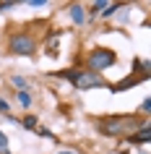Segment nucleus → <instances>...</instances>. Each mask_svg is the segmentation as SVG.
<instances>
[{"mask_svg": "<svg viewBox=\"0 0 151 154\" xmlns=\"http://www.w3.org/2000/svg\"><path fill=\"white\" fill-rule=\"evenodd\" d=\"M0 154H8V136L0 131Z\"/></svg>", "mask_w": 151, "mask_h": 154, "instance_id": "nucleus-11", "label": "nucleus"}, {"mask_svg": "<svg viewBox=\"0 0 151 154\" xmlns=\"http://www.w3.org/2000/svg\"><path fill=\"white\" fill-rule=\"evenodd\" d=\"M39 136H42V138H50V136H52V133H50L47 128H39Z\"/></svg>", "mask_w": 151, "mask_h": 154, "instance_id": "nucleus-15", "label": "nucleus"}, {"mask_svg": "<svg viewBox=\"0 0 151 154\" xmlns=\"http://www.w3.org/2000/svg\"><path fill=\"white\" fill-rule=\"evenodd\" d=\"M143 79H146V76H138V79H122L120 84H115V86H112V91H120V89H128V86H135V84L143 81Z\"/></svg>", "mask_w": 151, "mask_h": 154, "instance_id": "nucleus-5", "label": "nucleus"}, {"mask_svg": "<svg viewBox=\"0 0 151 154\" xmlns=\"http://www.w3.org/2000/svg\"><path fill=\"white\" fill-rule=\"evenodd\" d=\"M117 8H122V3H107V8L102 11V16H104V18H107V16H112V13H115Z\"/></svg>", "mask_w": 151, "mask_h": 154, "instance_id": "nucleus-10", "label": "nucleus"}, {"mask_svg": "<svg viewBox=\"0 0 151 154\" xmlns=\"http://www.w3.org/2000/svg\"><path fill=\"white\" fill-rule=\"evenodd\" d=\"M29 5H34V8H39V5H47V0H29Z\"/></svg>", "mask_w": 151, "mask_h": 154, "instance_id": "nucleus-14", "label": "nucleus"}, {"mask_svg": "<svg viewBox=\"0 0 151 154\" xmlns=\"http://www.w3.org/2000/svg\"><path fill=\"white\" fill-rule=\"evenodd\" d=\"M16 94H18L21 107H32V94H29V89H21V91H16Z\"/></svg>", "mask_w": 151, "mask_h": 154, "instance_id": "nucleus-8", "label": "nucleus"}, {"mask_svg": "<svg viewBox=\"0 0 151 154\" xmlns=\"http://www.w3.org/2000/svg\"><path fill=\"white\" fill-rule=\"evenodd\" d=\"M13 8V3H0V11H11Z\"/></svg>", "mask_w": 151, "mask_h": 154, "instance_id": "nucleus-16", "label": "nucleus"}, {"mask_svg": "<svg viewBox=\"0 0 151 154\" xmlns=\"http://www.w3.org/2000/svg\"><path fill=\"white\" fill-rule=\"evenodd\" d=\"M130 138H133V141H141V144H146V141L151 138V131H149V125H143V128L138 131L135 136H130Z\"/></svg>", "mask_w": 151, "mask_h": 154, "instance_id": "nucleus-7", "label": "nucleus"}, {"mask_svg": "<svg viewBox=\"0 0 151 154\" xmlns=\"http://www.w3.org/2000/svg\"><path fill=\"white\" fill-rule=\"evenodd\" d=\"M8 154H11V152H8Z\"/></svg>", "mask_w": 151, "mask_h": 154, "instance_id": "nucleus-18", "label": "nucleus"}, {"mask_svg": "<svg viewBox=\"0 0 151 154\" xmlns=\"http://www.w3.org/2000/svg\"><path fill=\"white\" fill-rule=\"evenodd\" d=\"M71 18L76 21V24H83V21H86V16H83V8H81L78 3H73V5H71Z\"/></svg>", "mask_w": 151, "mask_h": 154, "instance_id": "nucleus-6", "label": "nucleus"}, {"mask_svg": "<svg viewBox=\"0 0 151 154\" xmlns=\"http://www.w3.org/2000/svg\"><path fill=\"white\" fill-rule=\"evenodd\" d=\"M55 76L68 79L76 89H99V86H107L104 79L99 73H94V71H57Z\"/></svg>", "mask_w": 151, "mask_h": 154, "instance_id": "nucleus-1", "label": "nucleus"}, {"mask_svg": "<svg viewBox=\"0 0 151 154\" xmlns=\"http://www.w3.org/2000/svg\"><path fill=\"white\" fill-rule=\"evenodd\" d=\"M128 128H135V120H122V118L102 120V131L107 133V136H120V133H125Z\"/></svg>", "mask_w": 151, "mask_h": 154, "instance_id": "nucleus-4", "label": "nucleus"}, {"mask_svg": "<svg viewBox=\"0 0 151 154\" xmlns=\"http://www.w3.org/2000/svg\"><path fill=\"white\" fill-rule=\"evenodd\" d=\"M0 112L5 115V118H8V115H11V105H8V102H5V99H0Z\"/></svg>", "mask_w": 151, "mask_h": 154, "instance_id": "nucleus-13", "label": "nucleus"}, {"mask_svg": "<svg viewBox=\"0 0 151 154\" xmlns=\"http://www.w3.org/2000/svg\"><path fill=\"white\" fill-rule=\"evenodd\" d=\"M57 154H76V152H57Z\"/></svg>", "mask_w": 151, "mask_h": 154, "instance_id": "nucleus-17", "label": "nucleus"}, {"mask_svg": "<svg viewBox=\"0 0 151 154\" xmlns=\"http://www.w3.org/2000/svg\"><path fill=\"white\" fill-rule=\"evenodd\" d=\"M11 81H13V84L18 86V91H21V89H26V79H24V76H13Z\"/></svg>", "mask_w": 151, "mask_h": 154, "instance_id": "nucleus-12", "label": "nucleus"}, {"mask_svg": "<svg viewBox=\"0 0 151 154\" xmlns=\"http://www.w3.org/2000/svg\"><path fill=\"white\" fill-rule=\"evenodd\" d=\"M115 63H117V55L107 47H96L89 52V71H94V73L104 71V68H112Z\"/></svg>", "mask_w": 151, "mask_h": 154, "instance_id": "nucleus-3", "label": "nucleus"}, {"mask_svg": "<svg viewBox=\"0 0 151 154\" xmlns=\"http://www.w3.org/2000/svg\"><path fill=\"white\" fill-rule=\"evenodd\" d=\"M8 50L13 55H34L37 52V39L26 32H16L8 37Z\"/></svg>", "mask_w": 151, "mask_h": 154, "instance_id": "nucleus-2", "label": "nucleus"}, {"mask_svg": "<svg viewBox=\"0 0 151 154\" xmlns=\"http://www.w3.org/2000/svg\"><path fill=\"white\" fill-rule=\"evenodd\" d=\"M21 125H24V128H29V131H34L37 125H39V123H37V115H26L24 120H21Z\"/></svg>", "mask_w": 151, "mask_h": 154, "instance_id": "nucleus-9", "label": "nucleus"}]
</instances>
